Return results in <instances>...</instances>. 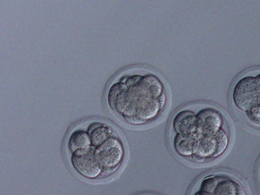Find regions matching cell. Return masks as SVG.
<instances>
[{
  "label": "cell",
  "instance_id": "cell-1",
  "mask_svg": "<svg viewBox=\"0 0 260 195\" xmlns=\"http://www.w3.org/2000/svg\"><path fill=\"white\" fill-rule=\"evenodd\" d=\"M222 117L215 108L191 106L178 111L171 124V142L175 153L196 163L216 158L226 149L229 140L221 128Z\"/></svg>",
  "mask_w": 260,
  "mask_h": 195
},
{
  "label": "cell",
  "instance_id": "cell-2",
  "mask_svg": "<svg viewBox=\"0 0 260 195\" xmlns=\"http://www.w3.org/2000/svg\"><path fill=\"white\" fill-rule=\"evenodd\" d=\"M167 101L164 84L155 74L144 71L126 73L109 88L110 109L127 124L139 126L156 119Z\"/></svg>",
  "mask_w": 260,
  "mask_h": 195
},
{
  "label": "cell",
  "instance_id": "cell-3",
  "mask_svg": "<svg viewBox=\"0 0 260 195\" xmlns=\"http://www.w3.org/2000/svg\"><path fill=\"white\" fill-rule=\"evenodd\" d=\"M189 195H246L239 183L217 174L207 175L193 186Z\"/></svg>",
  "mask_w": 260,
  "mask_h": 195
},
{
  "label": "cell",
  "instance_id": "cell-4",
  "mask_svg": "<svg viewBox=\"0 0 260 195\" xmlns=\"http://www.w3.org/2000/svg\"><path fill=\"white\" fill-rule=\"evenodd\" d=\"M95 149L102 173L109 176L116 172L125 157L124 147L119 136Z\"/></svg>",
  "mask_w": 260,
  "mask_h": 195
},
{
  "label": "cell",
  "instance_id": "cell-5",
  "mask_svg": "<svg viewBox=\"0 0 260 195\" xmlns=\"http://www.w3.org/2000/svg\"><path fill=\"white\" fill-rule=\"evenodd\" d=\"M232 100L235 105L245 112L257 105L255 77L248 76L240 79L233 88Z\"/></svg>",
  "mask_w": 260,
  "mask_h": 195
},
{
  "label": "cell",
  "instance_id": "cell-6",
  "mask_svg": "<svg viewBox=\"0 0 260 195\" xmlns=\"http://www.w3.org/2000/svg\"><path fill=\"white\" fill-rule=\"evenodd\" d=\"M71 160L75 170L87 178H95L102 173L96 149L91 145L75 151L71 156Z\"/></svg>",
  "mask_w": 260,
  "mask_h": 195
},
{
  "label": "cell",
  "instance_id": "cell-7",
  "mask_svg": "<svg viewBox=\"0 0 260 195\" xmlns=\"http://www.w3.org/2000/svg\"><path fill=\"white\" fill-rule=\"evenodd\" d=\"M90 126L88 134L91 145L95 148L119 136L114 129L107 124L95 123Z\"/></svg>",
  "mask_w": 260,
  "mask_h": 195
},
{
  "label": "cell",
  "instance_id": "cell-8",
  "mask_svg": "<svg viewBox=\"0 0 260 195\" xmlns=\"http://www.w3.org/2000/svg\"><path fill=\"white\" fill-rule=\"evenodd\" d=\"M91 146L88 133L83 130L74 131L70 136L68 142L69 149L72 152Z\"/></svg>",
  "mask_w": 260,
  "mask_h": 195
},
{
  "label": "cell",
  "instance_id": "cell-9",
  "mask_svg": "<svg viewBox=\"0 0 260 195\" xmlns=\"http://www.w3.org/2000/svg\"><path fill=\"white\" fill-rule=\"evenodd\" d=\"M249 120L254 125L260 126V106L256 105L246 112Z\"/></svg>",
  "mask_w": 260,
  "mask_h": 195
},
{
  "label": "cell",
  "instance_id": "cell-10",
  "mask_svg": "<svg viewBox=\"0 0 260 195\" xmlns=\"http://www.w3.org/2000/svg\"><path fill=\"white\" fill-rule=\"evenodd\" d=\"M259 171H260V164H259Z\"/></svg>",
  "mask_w": 260,
  "mask_h": 195
}]
</instances>
